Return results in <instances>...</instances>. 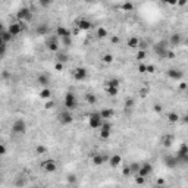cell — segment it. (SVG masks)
<instances>
[{
    "mask_svg": "<svg viewBox=\"0 0 188 188\" xmlns=\"http://www.w3.org/2000/svg\"><path fill=\"white\" fill-rule=\"evenodd\" d=\"M88 125H90V128H93V129L102 128V125H103V118H102L100 112H94V113L90 115V118H88Z\"/></svg>",
    "mask_w": 188,
    "mask_h": 188,
    "instance_id": "cell-1",
    "label": "cell"
},
{
    "mask_svg": "<svg viewBox=\"0 0 188 188\" xmlns=\"http://www.w3.org/2000/svg\"><path fill=\"white\" fill-rule=\"evenodd\" d=\"M175 156L178 157V160H179L181 165H187L188 163V144L182 143V144L179 146V149H178V151H176Z\"/></svg>",
    "mask_w": 188,
    "mask_h": 188,
    "instance_id": "cell-2",
    "label": "cell"
},
{
    "mask_svg": "<svg viewBox=\"0 0 188 188\" xmlns=\"http://www.w3.org/2000/svg\"><path fill=\"white\" fill-rule=\"evenodd\" d=\"M78 106V100H76V96L74 93H66L65 94V107L68 110H74Z\"/></svg>",
    "mask_w": 188,
    "mask_h": 188,
    "instance_id": "cell-3",
    "label": "cell"
},
{
    "mask_svg": "<svg viewBox=\"0 0 188 188\" xmlns=\"http://www.w3.org/2000/svg\"><path fill=\"white\" fill-rule=\"evenodd\" d=\"M57 120H59V123H62V125H69V123H72L74 118H72L71 110L65 109V110L59 112V115H57Z\"/></svg>",
    "mask_w": 188,
    "mask_h": 188,
    "instance_id": "cell-4",
    "label": "cell"
},
{
    "mask_svg": "<svg viewBox=\"0 0 188 188\" xmlns=\"http://www.w3.org/2000/svg\"><path fill=\"white\" fill-rule=\"evenodd\" d=\"M168 44L165 43V41H159L157 44H154V52H156V54L157 56H160V57H168V53H169V47H166Z\"/></svg>",
    "mask_w": 188,
    "mask_h": 188,
    "instance_id": "cell-5",
    "label": "cell"
},
{
    "mask_svg": "<svg viewBox=\"0 0 188 188\" xmlns=\"http://www.w3.org/2000/svg\"><path fill=\"white\" fill-rule=\"evenodd\" d=\"M25 131H27V122L24 119H16L12 123V132H15V134H25Z\"/></svg>",
    "mask_w": 188,
    "mask_h": 188,
    "instance_id": "cell-6",
    "label": "cell"
},
{
    "mask_svg": "<svg viewBox=\"0 0 188 188\" xmlns=\"http://www.w3.org/2000/svg\"><path fill=\"white\" fill-rule=\"evenodd\" d=\"M16 16H18V19H19V21L28 22V21H31V19H33V12H31V9H30V7H21V9L18 10Z\"/></svg>",
    "mask_w": 188,
    "mask_h": 188,
    "instance_id": "cell-7",
    "label": "cell"
},
{
    "mask_svg": "<svg viewBox=\"0 0 188 188\" xmlns=\"http://www.w3.org/2000/svg\"><path fill=\"white\" fill-rule=\"evenodd\" d=\"M41 168H43L46 172L52 173V172H54V171L57 169V162H56L54 159H47V160H44V162L41 163Z\"/></svg>",
    "mask_w": 188,
    "mask_h": 188,
    "instance_id": "cell-8",
    "label": "cell"
},
{
    "mask_svg": "<svg viewBox=\"0 0 188 188\" xmlns=\"http://www.w3.org/2000/svg\"><path fill=\"white\" fill-rule=\"evenodd\" d=\"M109 156H106V154H102V153H94L93 156H91V160H93V163L96 165V166H102L103 163H106V162H109Z\"/></svg>",
    "mask_w": 188,
    "mask_h": 188,
    "instance_id": "cell-9",
    "label": "cell"
},
{
    "mask_svg": "<svg viewBox=\"0 0 188 188\" xmlns=\"http://www.w3.org/2000/svg\"><path fill=\"white\" fill-rule=\"evenodd\" d=\"M166 75L169 76L171 79H173V81H181L184 78V72L181 69H178V68H171V69L166 71Z\"/></svg>",
    "mask_w": 188,
    "mask_h": 188,
    "instance_id": "cell-10",
    "label": "cell"
},
{
    "mask_svg": "<svg viewBox=\"0 0 188 188\" xmlns=\"http://www.w3.org/2000/svg\"><path fill=\"white\" fill-rule=\"evenodd\" d=\"M163 162H165V165H166V168H169V169H173V168H176L178 165H181L179 163V160H178V157L173 154H168L165 159H163Z\"/></svg>",
    "mask_w": 188,
    "mask_h": 188,
    "instance_id": "cell-11",
    "label": "cell"
},
{
    "mask_svg": "<svg viewBox=\"0 0 188 188\" xmlns=\"http://www.w3.org/2000/svg\"><path fill=\"white\" fill-rule=\"evenodd\" d=\"M151 172H153V166H151L150 163H143V165L140 166V171H138L137 175H138V176H143V178H147Z\"/></svg>",
    "mask_w": 188,
    "mask_h": 188,
    "instance_id": "cell-12",
    "label": "cell"
},
{
    "mask_svg": "<svg viewBox=\"0 0 188 188\" xmlns=\"http://www.w3.org/2000/svg\"><path fill=\"white\" fill-rule=\"evenodd\" d=\"M110 132H112V125L109 122H103L102 125V129H100V137L103 140H107L110 137Z\"/></svg>",
    "mask_w": 188,
    "mask_h": 188,
    "instance_id": "cell-13",
    "label": "cell"
},
{
    "mask_svg": "<svg viewBox=\"0 0 188 188\" xmlns=\"http://www.w3.org/2000/svg\"><path fill=\"white\" fill-rule=\"evenodd\" d=\"M74 78L76 81H84L87 78V69L85 68H75L74 69Z\"/></svg>",
    "mask_w": 188,
    "mask_h": 188,
    "instance_id": "cell-14",
    "label": "cell"
},
{
    "mask_svg": "<svg viewBox=\"0 0 188 188\" xmlns=\"http://www.w3.org/2000/svg\"><path fill=\"white\" fill-rule=\"evenodd\" d=\"M7 31L15 37V36H18V34H21V31H22V25L19 24V22H15V24H10L9 25V28H7Z\"/></svg>",
    "mask_w": 188,
    "mask_h": 188,
    "instance_id": "cell-15",
    "label": "cell"
},
{
    "mask_svg": "<svg viewBox=\"0 0 188 188\" xmlns=\"http://www.w3.org/2000/svg\"><path fill=\"white\" fill-rule=\"evenodd\" d=\"M47 33H49V25L46 22H41L36 27V34L37 36H47Z\"/></svg>",
    "mask_w": 188,
    "mask_h": 188,
    "instance_id": "cell-16",
    "label": "cell"
},
{
    "mask_svg": "<svg viewBox=\"0 0 188 188\" xmlns=\"http://www.w3.org/2000/svg\"><path fill=\"white\" fill-rule=\"evenodd\" d=\"M37 82L41 85V87L47 88V85H49V82H50V75H47V74H40L37 78Z\"/></svg>",
    "mask_w": 188,
    "mask_h": 188,
    "instance_id": "cell-17",
    "label": "cell"
},
{
    "mask_svg": "<svg viewBox=\"0 0 188 188\" xmlns=\"http://www.w3.org/2000/svg\"><path fill=\"white\" fill-rule=\"evenodd\" d=\"M47 49L50 50V52H59V43H57V40L56 38H50L49 41H47Z\"/></svg>",
    "mask_w": 188,
    "mask_h": 188,
    "instance_id": "cell-18",
    "label": "cell"
},
{
    "mask_svg": "<svg viewBox=\"0 0 188 188\" xmlns=\"http://www.w3.org/2000/svg\"><path fill=\"white\" fill-rule=\"evenodd\" d=\"M56 59H57V63H66L68 62V59H69V56H68V53L66 52H57V54H56Z\"/></svg>",
    "mask_w": 188,
    "mask_h": 188,
    "instance_id": "cell-19",
    "label": "cell"
},
{
    "mask_svg": "<svg viewBox=\"0 0 188 188\" xmlns=\"http://www.w3.org/2000/svg\"><path fill=\"white\" fill-rule=\"evenodd\" d=\"M56 33H57V36L62 38H68L71 37V33H69V30H66L65 27H57V30H56Z\"/></svg>",
    "mask_w": 188,
    "mask_h": 188,
    "instance_id": "cell-20",
    "label": "cell"
},
{
    "mask_svg": "<svg viewBox=\"0 0 188 188\" xmlns=\"http://www.w3.org/2000/svg\"><path fill=\"white\" fill-rule=\"evenodd\" d=\"M120 162H122V157L119 154H113L112 157L109 159V165L112 168H118V165H120Z\"/></svg>",
    "mask_w": 188,
    "mask_h": 188,
    "instance_id": "cell-21",
    "label": "cell"
},
{
    "mask_svg": "<svg viewBox=\"0 0 188 188\" xmlns=\"http://www.w3.org/2000/svg\"><path fill=\"white\" fill-rule=\"evenodd\" d=\"M78 28H79V30L87 31V30H90V28H91V22H90V21H87V19H79V21H78Z\"/></svg>",
    "mask_w": 188,
    "mask_h": 188,
    "instance_id": "cell-22",
    "label": "cell"
},
{
    "mask_svg": "<svg viewBox=\"0 0 188 188\" xmlns=\"http://www.w3.org/2000/svg\"><path fill=\"white\" fill-rule=\"evenodd\" d=\"M12 38H13V36L7 31V30H1V43H9V41H12Z\"/></svg>",
    "mask_w": 188,
    "mask_h": 188,
    "instance_id": "cell-23",
    "label": "cell"
},
{
    "mask_svg": "<svg viewBox=\"0 0 188 188\" xmlns=\"http://www.w3.org/2000/svg\"><path fill=\"white\" fill-rule=\"evenodd\" d=\"M169 43H171V46H178V44L181 43V36H179V34H172Z\"/></svg>",
    "mask_w": 188,
    "mask_h": 188,
    "instance_id": "cell-24",
    "label": "cell"
},
{
    "mask_svg": "<svg viewBox=\"0 0 188 188\" xmlns=\"http://www.w3.org/2000/svg\"><path fill=\"white\" fill-rule=\"evenodd\" d=\"M40 97H41V99H44V100H49V99L52 97V91H50L49 88H43V90H41V93H40Z\"/></svg>",
    "mask_w": 188,
    "mask_h": 188,
    "instance_id": "cell-25",
    "label": "cell"
},
{
    "mask_svg": "<svg viewBox=\"0 0 188 188\" xmlns=\"http://www.w3.org/2000/svg\"><path fill=\"white\" fill-rule=\"evenodd\" d=\"M168 120H169V122H172V123H175V122H178V120H179V115H178V113H175V112L168 113Z\"/></svg>",
    "mask_w": 188,
    "mask_h": 188,
    "instance_id": "cell-26",
    "label": "cell"
},
{
    "mask_svg": "<svg viewBox=\"0 0 188 188\" xmlns=\"http://www.w3.org/2000/svg\"><path fill=\"white\" fill-rule=\"evenodd\" d=\"M85 100H87V103H90V105H94V103L97 102V97H96L93 93H87V94H85Z\"/></svg>",
    "mask_w": 188,
    "mask_h": 188,
    "instance_id": "cell-27",
    "label": "cell"
},
{
    "mask_svg": "<svg viewBox=\"0 0 188 188\" xmlns=\"http://www.w3.org/2000/svg\"><path fill=\"white\" fill-rule=\"evenodd\" d=\"M106 88V93L110 96V97H115L116 94H118V91H119V88H116V87H105Z\"/></svg>",
    "mask_w": 188,
    "mask_h": 188,
    "instance_id": "cell-28",
    "label": "cell"
},
{
    "mask_svg": "<svg viewBox=\"0 0 188 188\" xmlns=\"http://www.w3.org/2000/svg\"><path fill=\"white\" fill-rule=\"evenodd\" d=\"M100 115H102L103 119H107V118H110V116L113 115V110L112 109H103V110L100 112Z\"/></svg>",
    "mask_w": 188,
    "mask_h": 188,
    "instance_id": "cell-29",
    "label": "cell"
},
{
    "mask_svg": "<svg viewBox=\"0 0 188 188\" xmlns=\"http://www.w3.org/2000/svg\"><path fill=\"white\" fill-rule=\"evenodd\" d=\"M128 46L129 47H138L140 46V40L138 38H129L128 40Z\"/></svg>",
    "mask_w": 188,
    "mask_h": 188,
    "instance_id": "cell-30",
    "label": "cell"
},
{
    "mask_svg": "<svg viewBox=\"0 0 188 188\" xmlns=\"http://www.w3.org/2000/svg\"><path fill=\"white\" fill-rule=\"evenodd\" d=\"M107 36V30L106 28H99L97 30V37L99 38H105Z\"/></svg>",
    "mask_w": 188,
    "mask_h": 188,
    "instance_id": "cell-31",
    "label": "cell"
},
{
    "mask_svg": "<svg viewBox=\"0 0 188 188\" xmlns=\"http://www.w3.org/2000/svg\"><path fill=\"white\" fill-rule=\"evenodd\" d=\"M106 87H116V88H119V81L118 79H109L106 82Z\"/></svg>",
    "mask_w": 188,
    "mask_h": 188,
    "instance_id": "cell-32",
    "label": "cell"
},
{
    "mask_svg": "<svg viewBox=\"0 0 188 188\" xmlns=\"http://www.w3.org/2000/svg\"><path fill=\"white\" fill-rule=\"evenodd\" d=\"M171 144H172V137H171V135H166V137H163V146L169 147Z\"/></svg>",
    "mask_w": 188,
    "mask_h": 188,
    "instance_id": "cell-33",
    "label": "cell"
},
{
    "mask_svg": "<svg viewBox=\"0 0 188 188\" xmlns=\"http://www.w3.org/2000/svg\"><path fill=\"white\" fill-rule=\"evenodd\" d=\"M103 62H106V63H112L113 56L112 54H105V56H103Z\"/></svg>",
    "mask_w": 188,
    "mask_h": 188,
    "instance_id": "cell-34",
    "label": "cell"
},
{
    "mask_svg": "<svg viewBox=\"0 0 188 188\" xmlns=\"http://www.w3.org/2000/svg\"><path fill=\"white\" fill-rule=\"evenodd\" d=\"M122 9H123V10H132V9H134V4H132V3H123V4H122Z\"/></svg>",
    "mask_w": 188,
    "mask_h": 188,
    "instance_id": "cell-35",
    "label": "cell"
},
{
    "mask_svg": "<svg viewBox=\"0 0 188 188\" xmlns=\"http://www.w3.org/2000/svg\"><path fill=\"white\" fill-rule=\"evenodd\" d=\"M47 151V149L44 147V146H38V147H36V153H38V154H43V153H46Z\"/></svg>",
    "mask_w": 188,
    "mask_h": 188,
    "instance_id": "cell-36",
    "label": "cell"
},
{
    "mask_svg": "<svg viewBox=\"0 0 188 188\" xmlns=\"http://www.w3.org/2000/svg\"><path fill=\"white\" fill-rule=\"evenodd\" d=\"M15 184H16V187H22V185H25V178H18Z\"/></svg>",
    "mask_w": 188,
    "mask_h": 188,
    "instance_id": "cell-37",
    "label": "cell"
},
{
    "mask_svg": "<svg viewBox=\"0 0 188 188\" xmlns=\"http://www.w3.org/2000/svg\"><path fill=\"white\" fill-rule=\"evenodd\" d=\"M138 71H140L141 74L147 72V65H144V63H140V66H138Z\"/></svg>",
    "mask_w": 188,
    "mask_h": 188,
    "instance_id": "cell-38",
    "label": "cell"
},
{
    "mask_svg": "<svg viewBox=\"0 0 188 188\" xmlns=\"http://www.w3.org/2000/svg\"><path fill=\"white\" fill-rule=\"evenodd\" d=\"M125 106H126V107H132V106H134V100H132V99H126Z\"/></svg>",
    "mask_w": 188,
    "mask_h": 188,
    "instance_id": "cell-39",
    "label": "cell"
},
{
    "mask_svg": "<svg viewBox=\"0 0 188 188\" xmlns=\"http://www.w3.org/2000/svg\"><path fill=\"white\" fill-rule=\"evenodd\" d=\"M144 181H146V178H143V176H138V175L135 176V182H137V184H144Z\"/></svg>",
    "mask_w": 188,
    "mask_h": 188,
    "instance_id": "cell-40",
    "label": "cell"
},
{
    "mask_svg": "<svg viewBox=\"0 0 188 188\" xmlns=\"http://www.w3.org/2000/svg\"><path fill=\"white\" fill-rule=\"evenodd\" d=\"M75 181H76L75 175H69V176H68V182H69V184H74Z\"/></svg>",
    "mask_w": 188,
    "mask_h": 188,
    "instance_id": "cell-41",
    "label": "cell"
},
{
    "mask_svg": "<svg viewBox=\"0 0 188 188\" xmlns=\"http://www.w3.org/2000/svg\"><path fill=\"white\" fill-rule=\"evenodd\" d=\"M137 57H138L140 60H141V59H144V57H146V52H144V50H143V52H140V53L137 54Z\"/></svg>",
    "mask_w": 188,
    "mask_h": 188,
    "instance_id": "cell-42",
    "label": "cell"
},
{
    "mask_svg": "<svg viewBox=\"0 0 188 188\" xmlns=\"http://www.w3.org/2000/svg\"><path fill=\"white\" fill-rule=\"evenodd\" d=\"M146 46H147V43H146V41H141V40H140V46H138V47L144 50V49H146Z\"/></svg>",
    "mask_w": 188,
    "mask_h": 188,
    "instance_id": "cell-43",
    "label": "cell"
},
{
    "mask_svg": "<svg viewBox=\"0 0 188 188\" xmlns=\"http://www.w3.org/2000/svg\"><path fill=\"white\" fill-rule=\"evenodd\" d=\"M53 107V102H46V109H52Z\"/></svg>",
    "mask_w": 188,
    "mask_h": 188,
    "instance_id": "cell-44",
    "label": "cell"
},
{
    "mask_svg": "<svg viewBox=\"0 0 188 188\" xmlns=\"http://www.w3.org/2000/svg\"><path fill=\"white\" fill-rule=\"evenodd\" d=\"M0 154H6V147H4V144H1V147H0Z\"/></svg>",
    "mask_w": 188,
    "mask_h": 188,
    "instance_id": "cell-45",
    "label": "cell"
},
{
    "mask_svg": "<svg viewBox=\"0 0 188 188\" xmlns=\"http://www.w3.org/2000/svg\"><path fill=\"white\" fill-rule=\"evenodd\" d=\"M147 72H154V66H147Z\"/></svg>",
    "mask_w": 188,
    "mask_h": 188,
    "instance_id": "cell-46",
    "label": "cell"
},
{
    "mask_svg": "<svg viewBox=\"0 0 188 188\" xmlns=\"http://www.w3.org/2000/svg\"><path fill=\"white\" fill-rule=\"evenodd\" d=\"M40 4H41V6H49L50 1H40Z\"/></svg>",
    "mask_w": 188,
    "mask_h": 188,
    "instance_id": "cell-47",
    "label": "cell"
},
{
    "mask_svg": "<svg viewBox=\"0 0 188 188\" xmlns=\"http://www.w3.org/2000/svg\"><path fill=\"white\" fill-rule=\"evenodd\" d=\"M62 68H63V65H62V63H56V69H59V71H60Z\"/></svg>",
    "mask_w": 188,
    "mask_h": 188,
    "instance_id": "cell-48",
    "label": "cell"
},
{
    "mask_svg": "<svg viewBox=\"0 0 188 188\" xmlns=\"http://www.w3.org/2000/svg\"><path fill=\"white\" fill-rule=\"evenodd\" d=\"M182 120H184L185 123H188V113H187V115H185V116H184V118H182Z\"/></svg>",
    "mask_w": 188,
    "mask_h": 188,
    "instance_id": "cell-49",
    "label": "cell"
},
{
    "mask_svg": "<svg viewBox=\"0 0 188 188\" xmlns=\"http://www.w3.org/2000/svg\"><path fill=\"white\" fill-rule=\"evenodd\" d=\"M154 109H156V110H157V112H160V110H162V107H160V106H159V105H156V106H154Z\"/></svg>",
    "mask_w": 188,
    "mask_h": 188,
    "instance_id": "cell-50",
    "label": "cell"
},
{
    "mask_svg": "<svg viewBox=\"0 0 188 188\" xmlns=\"http://www.w3.org/2000/svg\"><path fill=\"white\" fill-rule=\"evenodd\" d=\"M112 41H113V43H119V38H118V37H113Z\"/></svg>",
    "mask_w": 188,
    "mask_h": 188,
    "instance_id": "cell-51",
    "label": "cell"
},
{
    "mask_svg": "<svg viewBox=\"0 0 188 188\" xmlns=\"http://www.w3.org/2000/svg\"><path fill=\"white\" fill-rule=\"evenodd\" d=\"M187 94H188V88H187Z\"/></svg>",
    "mask_w": 188,
    "mask_h": 188,
    "instance_id": "cell-52",
    "label": "cell"
},
{
    "mask_svg": "<svg viewBox=\"0 0 188 188\" xmlns=\"http://www.w3.org/2000/svg\"><path fill=\"white\" fill-rule=\"evenodd\" d=\"M187 46H188V40H187Z\"/></svg>",
    "mask_w": 188,
    "mask_h": 188,
    "instance_id": "cell-53",
    "label": "cell"
},
{
    "mask_svg": "<svg viewBox=\"0 0 188 188\" xmlns=\"http://www.w3.org/2000/svg\"><path fill=\"white\" fill-rule=\"evenodd\" d=\"M34 188H38V187H34Z\"/></svg>",
    "mask_w": 188,
    "mask_h": 188,
    "instance_id": "cell-54",
    "label": "cell"
}]
</instances>
